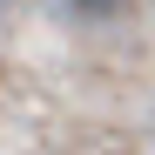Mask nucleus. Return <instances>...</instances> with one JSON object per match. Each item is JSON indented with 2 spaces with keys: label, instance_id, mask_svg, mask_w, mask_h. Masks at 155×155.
Wrapping results in <instances>:
<instances>
[{
  "label": "nucleus",
  "instance_id": "1",
  "mask_svg": "<svg viewBox=\"0 0 155 155\" xmlns=\"http://www.w3.org/2000/svg\"><path fill=\"white\" fill-rule=\"evenodd\" d=\"M68 7L81 14V20H115V14L128 7V0H68Z\"/></svg>",
  "mask_w": 155,
  "mask_h": 155
}]
</instances>
